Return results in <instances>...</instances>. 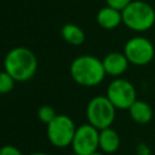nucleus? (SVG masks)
<instances>
[{
	"label": "nucleus",
	"instance_id": "6",
	"mask_svg": "<svg viewBox=\"0 0 155 155\" xmlns=\"http://www.w3.org/2000/svg\"><path fill=\"white\" fill-rule=\"evenodd\" d=\"M124 53L126 54L130 63L134 65H145L153 61L155 48L147 38L134 36L125 44Z\"/></svg>",
	"mask_w": 155,
	"mask_h": 155
},
{
	"label": "nucleus",
	"instance_id": "2",
	"mask_svg": "<svg viewBox=\"0 0 155 155\" xmlns=\"http://www.w3.org/2000/svg\"><path fill=\"white\" fill-rule=\"evenodd\" d=\"M105 69L103 61L91 54H84L76 57L70 64V75L73 80L81 86L93 87L99 85L104 76Z\"/></svg>",
	"mask_w": 155,
	"mask_h": 155
},
{
	"label": "nucleus",
	"instance_id": "12",
	"mask_svg": "<svg viewBox=\"0 0 155 155\" xmlns=\"http://www.w3.org/2000/svg\"><path fill=\"white\" fill-rule=\"evenodd\" d=\"M128 111H130L131 119L134 122L140 124V125H145V124L150 122L151 119H153V109L144 101H138L137 99L128 108Z\"/></svg>",
	"mask_w": 155,
	"mask_h": 155
},
{
	"label": "nucleus",
	"instance_id": "5",
	"mask_svg": "<svg viewBox=\"0 0 155 155\" xmlns=\"http://www.w3.org/2000/svg\"><path fill=\"white\" fill-rule=\"evenodd\" d=\"M76 128L78 127L69 116L58 114L47 125V138L52 145L57 148H65L71 145Z\"/></svg>",
	"mask_w": 155,
	"mask_h": 155
},
{
	"label": "nucleus",
	"instance_id": "9",
	"mask_svg": "<svg viewBox=\"0 0 155 155\" xmlns=\"http://www.w3.org/2000/svg\"><path fill=\"white\" fill-rule=\"evenodd\" d=\"M128 63L130 62L124 52L122 53L121 52H110L103 59V65H104L105 73L111 76L122 75L126 71Z\"/></svg>",
	"mask_w": 155,
	"mask_h": 155
},
{
	"label": "nucleus",
	"instance_id": "4",
	"mask_svg": "<svg viewBox=\"0 0 155 155\" xmlns=\"http://www.w3.org/2000/svg\"><path fill=\"white\" fill-rule=\"evenodd\" d=\"M115 110L116 108L107 96L93 97L88 102L86 108V116L88 124L98 130L110 127L115 119Z\"/></svg>",
	"mask_w": 155,
	"mask_h": 155
},
{
	"label": "nucleus",
	"instance_id": "7",
	"mask_svg": "<svg viewBox=\"0 0 155 155\" xmlns=\"http://www.w3.org/2000/svg\"><path fill=\"white\" fill-rule=\"evenodd\" d=\"M107 97L116 109H128L136 101V88L126 79H115L107 88Z\"/></svg>",
	"mask_w": 155,
	"mask_h": 155
},
{
	"label": "nucleus",
	"instance_id": "11",
	"mask_svg": "<svg viewBox=\"0 0 155 155\" xmlns=\"http://www.w3.org/2000/svg\"><path fill=\"white\" fill-rule=\"evenodd\" d=\"M120 147V137L115 130L107 127L99 130V149L104 154H113Z\"/></svg>",
	"mask_w": 155,
	"mask_h": 155
},
{
	"label": "nucleus",
	"instance_id": "20",
	"mask_svg": "<svg viewBox=\"0 0 155 155\" xmlns=\"http://www.w3.org/2000/svg\"><path fill=\"white\" fill-rule=\"evenodd\" d=\"M91 155H104V153H99V151L97 150V151H94V153H92Z\"/></svg>",
	"mask_w": 155,
	"mask_h": 155
},
{
	"label": "nucleus",
	"instance_id": "13",
	"mask_svg": "<svg viewBox=\"0 0 155 155\" xmlns=\"http://www.w3.org/2000/svg\"><path fill=\"white\" fill-rule=\"evenodd\" d=\"M61 34H62V38L64 39V41L73 45V46H79V45L84 44V41H85L84 30L80 27H78L76 24H73V23L64 24L62 27Z\"/></svg>",
	"mask_w": 155,
	"mask_h": 155
},
{
	"label": "nucleus",
	"instance_id": "19",
	"mask_svg": "<svg viewBox=\"0 0 155 155\" xmlns=\"http://www.w3.org/2000/svg\"><path fill=\"white\" fill-rule=\"evenodd\" d=\"M29 155H48V154H46V153H31Z\"/></svg>",
	"mask_w": 155,
	"mask_h": 155
},
{
	"label": "nucleus",
	"instance_id": "17",
	"mask_svg": "<svg viewBox=\"0 0 155 155\" xmlns=\"http://www.w3.org/2000/svg\"><path fill=\"white\" fill-rule=\"evenodd\" d=\"M0 155H23L21 150L13 145H5L0 150Z\"/></svg>",
	"mask_w": 155,
	"mask_h": 155
},
{
	"label": "nucleus",
	"instance_id": "18",
	"mask_svg": "<svg viewBox=\"0 0 155 155\" xmlns=\"http://www.w3.org/2000/svg\"><path fill=\"white\" fill-rule=\"evenodd\" d=\"M137 155H150V149L144 143L138 144L137 147Z\"/></svg>",
	"mask_w": 155,
	"mask_h": 155
},
{
	"label": "nucleus",
	"instance_id": "1",
	"mask_svg": "<svg viewBox=\"0 0 155 155\" xmlns=\"http://www.w3.org/2000/svg\"><path fill=\"white\" fill-rule=\"evenodd\" d=\"M38 69V59L34 52L27 47H15L7 52L4 61V70L16 81H27L34 76Z\"/></svg>",
	"mask_w": 155,
	"mask_h": 155
},
{
	"label": "nucleus",
	"instance_id": "8",
	"mask_svg": "<svg viewBox=\"0 0 155 155\" xmlns=\"http://www.w3.org/2000/svg\"><path fill=\"white\" fill-rule=\"evenodd\" d=\"M73 150L78 155H91L99 149V130L91 124L81 125L76 128L73 143Z\"/></svg>",
	"mask_w": 155,
	"mask_h": 155
},
{
	"label": "nucleus",
	"instance_id": "15",
	"mask_svg": "<svg viewBox=\"0 0 155 155\" xmlns=\"http://www.w3.org/2000/svg\"><path fill=\"white\" fill-rule=\"evenodd\" d=\"M58 114H56V110L50 105H41L38 109V117L46 125H48Z\"/></svg>",
	"mask_w": 155,
	"mask_h": 155
},
{
	"label": "nucleus",
	"instance_id": "21",
	"mask_svg": "<svg viewBox=\"0 0 155 155\" xmlns=\"http://www.w3.org/2000/svg\"><path fill=\"white\" fill-rule=\"evenodd\" d=\"M73 155H78V154H75V153H74V154H73Z\"/></svg>",
	"mask_w": 155,
	"mask_h": 155
},
{
	"label": "nucleus",
	"instance_id": "14",
	"mask_svg": "<svg viewBox=\"0 0 155 155\" xmlns=\"http://www.w3.org/2000/svg\"><path fill=\"white\" fill-rule=\"evenodd\" d=\"M15 79L7 73V71H1L0 73V92L2 94L8 93L10 91H12L13 86H15Z\"/></svg>",
	"mask_w": 155,
	"mask_h": 155
},
{
	"label": "nucleus",
	"instance_id": "3",
	"mask_svg": "<svg viewBox=\"0 0 155 155\" xmlns=\"http://www.w3.org/2000/svg\"><path fill=\"white\" fill-rule=\"evenodd\" d=\"M121 12L124 24L134 31H145L155 24V10L145 1H131Z\"/></svg>",
	"mask_w": 155,
	"mask_h": 155
},
{
	"label": "nucleus",
	"instance_id": "10",
	"mask_svg": "<svg viewBox=\"0 0 155 155\" xmlns=\"http://www.w3.org/2000/svg\"><path fill=\"white\" fill-rule=\"evenodd\" d=\"M121 22H122V12L111 6L107 5L105 7H102L97 13V23L103 29L107 30L114 29Z\"/></svg>",
	"mask_w": 155,
	"mask_h": 155
},
{
	"label": "nucleus",
	"instance_id": "16",
	"mask_svg": "<svg viewBox=\"0 0 155 155\" xmlns=\"http://www.w3.org/2000/svg\"><path fill=\"white\" fill-rule=\"evenodd\" d=\"M108 6H111L119 11H122L132 0H105Z\"/></svg>",
	"mask_w": 155,
	"mask_h": 155
}]
</instances>
